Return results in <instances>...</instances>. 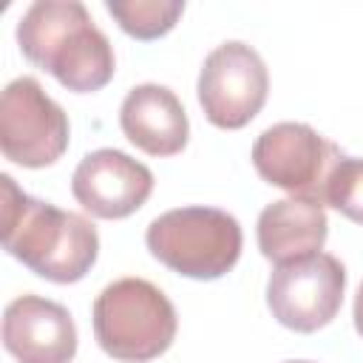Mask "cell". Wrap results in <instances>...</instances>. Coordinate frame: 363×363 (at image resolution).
<instances>
[{"label":"cell","instance_id":"15","mask_svg":"<svg viewBox=\"0 0 363 363\" xmlns=\"http://www.w3.org/2000/svg\"><path fill=\"white\" fill-rule=\"evenodd\" d=\"M354 329H357V335L363 337V281H360L357 295H354Z\"/></svg>","mask_w":363,"mask_h":363},{"label":"cell","instance_id":"9","mask_svg":"<svg viewBox=\"0 0 363 363\" xmlns=\"http://www.w3.org/2000/svg\"><path fill=\"white\" fill-rule=\"evenodd\" d=\"M71 193L94 218H128L150 199L153 173L116 147H99L77 164Z\"/></svg>","mask_w":363,"mask_h":363},{"label":"cell","instance_id":"16","mask_svg":"<svg viewBox=\"0 0 363 363\" xmlns=\"http://www.w3.org/2000/svg\"><path fill=\"white\" fill-rule=\"evenodd\" d=\"M286 363H312V360H286Z\"/></svg>","mask_w":363,"mask_h":363},{"label":"cell","instance_id":"4","mask_svg":"<svg viewBox=\"0 0 363 363\" xmlns=\"http://www.w3.org/2000/svg\"><path fill=\"white\" fill-rule=\"evenodd\" d=\"M241 241V224L218 207L167 210L156 216L145 233V244L156 261L196 281L227 275L238 264Z\"/></svg>","mask_w":363,"mask_h":363},{"label":"cell","instance_id":"11","mask_svg":"<svg viewBox=\"0 0 363 363\" xmlns=\"http://www.w3.org/2000/svg\"><path fill=\"white\" fill-rule=\"evenodd\" d=\"M119 125L130 145L147 156H176L184 150L190 122L179 96L156 82H145L128 91L119 108Z\"/></svg>","mask_w":363,"mask_h":363},{"label":"cell","instance_id":"3","mask_svg":"<svg viewBox=\"0 0 363 363\" xmlns=\"http://www.w3.org/2000/svg\"><path fill=\"white\" fill-rule=\"evenodd\" d=\"M91 320L99 349L122 363H147L164 354L179 329L170 298L145 278L108 284L94 301Z\"/></svg>","mask_w":363,"mask_h":363},{"label":"cell","instance_id":"14","mask_svg":"<svg viewBox=\"0 0 363 363\" xmlns=\"http://www.w3.org/2000/svg\"><path fill=\"white\" fill-rule=\"evenodd\" d=\"M323 204L335 207L349 221L363 224V159L340 156L326 179Z\"/></svg>","mask_w":363,"mask_h":363},{"label":"cell","instance_id":"13","mask_svg":"<svg viewBox=\"0 0 363 363\" xmlns=\"http://www.w3.org/2000/svg\"><path fill=\"white\" fill-rule=\"evenodd\" d=\"M105 9L128 37L159 40L179 23L184 3L182 0H105Z\"/></svg>","mask_w":363,"mask_h":363},{"label":"cell","instance_id":"12","mask_svg":"<svg viewBox=\"0 0 363 363\" xmlns=\"http://www.w3.org/2000/svg\"><path fill=\"white\" fill-rule=\"evenodd\" d=\"M255 233H258L261 255L275 267H281L320 252L329 233V221L320 201L303 196H286L261 210Z\"/></svg>","mask_w":363,"mask_h":363},{"label":"cell","instance_id":"1","mask_svg":"<svg viewBox=\"0 0 363 363\" xmlns=\"http://www.w3.org/2000/svg\"><path fill=\"white\" fill-rule=\"evenodd\" d=\"M0 187L6 252L23 261L34 275L54 284H74L85 278L99 255L96 227L79 213L31 199L6 173L0 176Z\"/></svg>","mask_w":363,"mask_h":363},{"label":"cell","instance_id":"8","mask_svg":"<svg viewBox=\"0 0 363 363\" xmlns=\"http://www.w3.org/2000/svg\"><path fill=\"white\" fill-rule=\"evenodd\" d=\"M340 156L343 153L335 142L323 139L303 122H278L252 145V164L267 184L320 204L326 179Z\"/></svg>","mask_w":363,"mask_h":363},{"label":"cell","instance_id":"5","mask_svg":"<svg viewBox=\"0 0 363 363\" xmlns=\"http://www.w3.org/2000/svg\"><path fill=\"white\" fill-rule=\"evenodd\" d=\"M68 116L34 77H17L0 96V147L20 167H48L68 150Z\"/></svg>","mask_w":363,"mask_h":363},{"label":"cell","instance_id":"10","mask_svg":"<svg viewBox=\"0 0 363 363\" xmlns=\"http://www.w3.org/2000/svg\"><path fill=\"white\" fill-rule=\"evenodd\" d=\"M3 346L17 363H71L77 326L62 303L20 295L3 312Z\"/></svg>","mask_w":363,"mask_h":363},{"label":"cell","instance_id":"7","mask_svg":"<svg viewBox=\"0 0 363 363\" xmlns=\"http://www.w3.org/2000/svg\"><path fill=\"white\" fill-rule=\"evenodd\" d=\"M343 292L346 267L329 252H315L272 269L267 281V306L281 326L309 335L335 320Z\"/></svg>","mask_w":363,"mask_h":363},{"label":"cell","instance_id":"6","mask_svg":"<svg viewBox=\"0 0 363 363\" xmlns=\"http://www.w3.org/2000/svg\"><path fill=\"white\" fill-rule=\"evenodd\" d=\"M196 91L210 125L221 130H238L250 125L264 108L269 74L252 45L230 40L204 57Z\"/></svg>","mask_w":363,"mask_h":363},{"label":"cell","instance_id":"2","mask_svg":"<svg viewBox=\"0 0 363 363\" xmlns=\"http://www.w3.org/2000/svg\"><path fill=\"white\" fill-rule=\"evenodd\" d=\"M17 43L28 62L74 94H94L113 79V48L77 0L31 3L17 23Z\"/></svg>","mask_w":363,"mask_h":363}]
</instances>
